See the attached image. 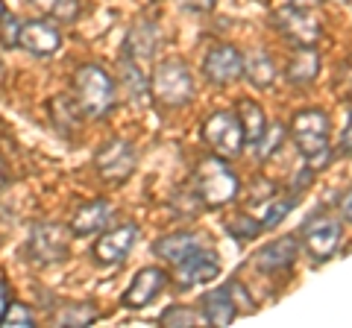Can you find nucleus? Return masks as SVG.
<instances>
[{
	"label": "nucleus",
	"mask_w": 352,
	"mask_h": 328,
	"mask_svg": "<svg viewBox=\"0 0 352 328\" xmlns=\"http://www.w3.org/2000/svg\"><path fill=\"white\" fill-rule=\"evenodd\" d=\"M244 73H247V80L256 85V89H270L273 80H276V65H273L270 53L258 50L244 62Z\"/></svg>",
	"instance_id": "4be33fe9"
},
{
	"label": "nucleus",
	"mask_w": 352,
	"mask_h": 328,
	"mask_svg": "<svg viewBox=\"0 0 352 328\" xmlns=\"http://www.w3.org/2000/svg\"><path fill=\"white\" fill-rule=\"evenodd\" d=\"M74 89H76V100L80 108L91 117H106L115 108V82L103 68L97 65H85L76 71L74 76Z\"/></svg>",
	"instance_id": "f03ea898"
},
{
	"label": "nucleus",
	"mask_w": 352,
	"mask_h": 328,
	"mask_svg": "<svg viewBox=\"0 0 352 328\" xmlns=\"http://www.w3.org/2000/svg\"><path fill=\"white\" fill-rule=\"evenodd\" d=\"M150 91L162 106H170V108L185 106L194 97V80L179 59H168V62L159 65L156 73H153Z\"/></svg>",
	"instance_id": "7ed1b4c3"
},
{
	"label": "nucleus",
	"mask_w": 352,
	"mask_h": 328,
	"mask_svg": "<svg viewBox=\"0 0 352 328\" xmlns=\"http://www.w3.org/2000/svg\"><path fill=\"white\" fill-rule=\"evenodd\" d=\"M344 217H346V220H352V191L346 194V200H344Z\"/></svg>",
	"instance_id": "f704fd0d"
},
{
	"label": "nucleus",
	"mask_w": 352,
	"mask_h": 328,
	"mask_svg": "<svg viewBox=\"0 0 352 328\" xmlns=\"http://www.w3.org/2000/svg\"><path fill=\"white\" fill-rule=\"evenodd\" d=\"M349 103H352V94H349Z\"/></svg>",
	"instance_id": "4c0bfd02"
},
{
	"label": "nucleus",
	"mask_w": 352,
	"mask_h": 328,
	"mask_svg": "<svg viewBox=\"0 0 352 328\" xmlns=\"http://www.w3.org/2000/svg\"><path fill=\"white\" fill-rule=\"evenodd\" d=\"M226 229H229V235L238 237V240H250V237H256V235L261 232V226L256 223V217H252V214H238V217H232V220L226 223Z\"/></svg>",
	"instance_id": "bb28decb"
},
{
	"label": "nucleus",
	"mask_w": 352,
	"mask_h": 328,
	"mask_svg": "<svg viewBox=\"0 0 352 328\" xmlns=\"http://www.w3.org/2000/svg\"><path fill=\"white\" fill-rule=\"evenodd\" d=\"M173 281L179 290H191V288H200V284H208L212 279H217L220 272V261L212 249H194L191 255H185L182 261L173 264Z\"/></svg>",
	"instance_id": "1a4fd4ad"
},
{
	"label": "nucleus",
	"mask_w": 352,
	"mask_h": 328,
	"mask_svg": "<svg viewBox=\"0 0 352 328\" xmlns=\"http://www.w3.org/2000/svg\"><path fill=\"white\" fill-rule=\"evenodd\" d=\"M320 76V53L317 47H296L288 59V80L294 85H308Z\"/></svg>",
	"instance_id": "6ab92c4d"
},
{
	"label": "nucleus",
	"mask_w": 352,
	"mask_h": 328,
	"mask_svg": "<svg viewBox=\"0 0 352 328\" xmlns=\"http://www.w3.org/2000/svg\"><path fill=\"white\" fill-rule=\"evenodd\" d=\"M340 147H344V152H352V117H349V126L344 132V141H340Z\"/></svg>",
	"instance_id": "473e14b6"
},
{
	"label": "nucleus",
	"mask_w": 352,
	"mask_h": 328,
	"mask_svg": "<svg viewBox=\"0 0 352 328\" xmlns=\"http://www.w3.org/2000/svg\"><path fill=\"white\" fill-rule=\"evenodd\" d=\"M317 0H288V6H300V9H311Z\"/></svg>",
	"instance_id": "72a5a7b5"
},
{
	"label": "nucleus",
	"mask_w": 352,
	"mask_h": 328,
	"mask_svg": "<svg viewBox=\"0 0 352 328\" xmlns=\"http://www.w3.org/2000/svg\"><path fill=\"white\" fill-rule=\"evenodd\" d=\"M32 323H36V320H32V311L27 308V305H21V302H9L3 316H0V325H6V328H12V325L27 328Z\"/></svg>",
	"instance_id": "cd10ccee"
},
{
	"label": "nucleus",
	"mask_w": 352,
	"mask_h": 328,
	"mask_svg": "<svg viewBox=\"0 0 352 328\" xmlns=\"http://www.w3.org/2000/svg\"><path fill=\"white\" fill-rule=\"evenodd\" d=\"M6 305H9V288H6V281L0 279V316H3L6 311Z\"/></svg>",
	"instance_id": "2f4dec72"
},
{
	"label": "nucleus",
	"mask_w": 352,
	"mask_h": 328,
	"mask_svg": "<svg viewBox=\"0 0 352 328\" xmlns=\"http://www.w3.org/2000/svg\"><path fill=\"white\" fill-rule=\"evenodd\" d=\"M291 135L296 150L302 152L308 161H317L326 156L329 150V117L320 108H305L294 117L291 124Z\"/></svg>",
	"instance_id": "20e7f679"
},
{
	"label": "nucleus",
	"mask_w": 352,
	"mask_h": 328,
	"mask_svg": "<svg viewBox=\"0 0 352 328\" xmlns=\"http://www.w3.org/2000/svg\"><path fill=\"white\" fill-rule=\"evenodd\" d=\"M194 191L206 209H220L238 196V176L220 156H206L194 167Z\"/></svg>",
	"instance_id": "f257e3e1"
},
{
	"label": "nucleus",
	"mask_w": 352,
	"mask_h": 328,
	"mask_svg": "<svg viewBox=\"0 0 352 328\" xmlns=\"http://www.w3.org/2000/svg\"><path fill=\"white\" fill-rule=\"evenodd\" d=\"M6 12V9H3V0H0V15H3Z\"/></svg>",
	"instance_id": "c9c22d12"
},
{
	"label": "nucleus",
	"mask_w": 352,
	"mask_h": 328,
	"mask_svg": "<svg viewBox=\"0 0 352 328\" xmlns=\"http://www.w3.org/2000/svg\"><path fill=\"white\" fill-rule=\"evenodd\" d=\"M273 24L291 41L294 47H314L323 36V24L311 9H300V6H285L273 15Z\"/></svg>",
	"instance_id": "423d86ee"
},
{
	"label": "nucleus",
	"mask_w": 352,
	"mask_h": 328,
	"mask_svg": "<svg viewBox=\"0 0 352 328\" xmlns=\"http://www.w3.org/2000/svg\"><path fill=\"white\" fill-rule=\"evenodd\" d=\"M203 73L208 82L214 85H229L244 73V56L232 45H217L208 50V56L203 62Z\"/></svg>",
	"instance_id": "9b49d317"
},
{
	"label": "nucleus",
	"mask_w": 352,
	"mask_h": 328,
	"mask_svg": "<svg viewBox=\"0 0 352 328\" xmlns=\"http://www.w3.org/2000/svg\"><path fill=\"white\" fill-rule=\"evenodd\" d=\"M203 240L191 235V232H173L168 237H159L156 244H153V253H156L162 261H170V264H176V261H182L185 255H191L194 249H200Z\"/></svg>",
	"instance_id": "aec40b11"
},
{
	"label": "nucleus",
	"mask_w": 352,
	"mask_h": 328,
	"mask_svg": "<svg viewBox=\"0 0 352 328\" xmlns=\"http://www.w3.org/2000/svg\"><path fill=\"white\" fill-rule=\"evenodd\" d=\"M97 320V311L88 305H68L65 311H59L56 323L59 325H91Z\"/></svg>",
	"instance_id": "a878e982"
},
{
	"label": "nucleus",
	"mask_w": 352,
	"mask_h": 328,
	"mask_svg": "<svg viewBox=\"0 0 352 328\" xmlns=\"http://www.w3.org/2000/svg\"><path fill=\"white\" fill-rule=\"evenodd\" d=\"M159 323L162 325H182V328H188V325H197V323H206L203 320V314L197 311V308H185V305H173V308H168L162 316H159Z\"/></svg>",
	"instance_id": "393cba45"
},
{
	"label": "nucleus",
	"mask_w": 352,
	"mask_h": 328,
	"mask_svg": "<svg viewBox=\"0 0 352 328\" xmlns=\"http://www.w3.org/2000/svg\"><path fill=\"white\" fill-rule=\"evenodd\" d=\"M185 9H191V12H212L217 6V0H179Z\"/></svg>",
	"instance_id": "7c9ffc66"
},
{
	"label": "nucleus",
	"mask_w": 352,
	"mask_h": 328,
	"mask_svg": "<svg viewBox=\"0 0 352 328\" xmlns=\"http://www.w3.org/2000/svg\"><path fill=\"white\" fill-rule=\"evenodd\" d=\"M164 284H168V276H164V270H159V267H144V270H138V276L132 279L129 290L124 293V308H129V311L147 308V305L164 290Z\"/></svg>",
	"instance_id": "f8f14e48"
},
{
	"label": "nucleus",
	"mask_w": 352,
	"mask_h": 328,
	"mask_svg": "<svg viewBox=\"0 0 352 328\" xmlns=\"http://www.w3.org/2000/svg\"><path fill=\"white\" fill-rule=\"evenodd\" d=\"M291 205H294V200H276V196H267L261 205H258V211L252 214L256 217V223L261 226V229H273V226H279V220L285 214L291 211Z\"/></svg>",
	"instance_id": "b1692460"
},
{
	"label": "nucleus",
	"mask_w": 352,
	"mask_h": 328,
	"mask_svg": "<svg viewBox=\"0 0 352 328\" xmlns=\"http://www.w3.org/2000/svg\"><path fill=\"white\" fill-rule=\"evenodd\" d=\"M302 240H305V253L311 255L314 264H323V261H329L335 253H338V244H340V223L335 220V217H314L311 223H308L302 229Z\"/></svg>",
	"instance_id": "9d476101"
},
{
	"label": "nucleus",
	"mask_w": 352,
	"mask_h": 328,
	"mask_svg": "<svg viewBox=\"0 0 352 328\" xmlns=\"http://www.w3.org/2000/svg\"><path fill=\"white\" fill-rule=\"evenodd\" d=\"M159 50V30L150 21H141V24L132 27V32L126 36V56L132 65H138L141 71H147V65L153 62Z\"/></svg>",
	"instance_id": "4468645a"
},
{
	"label": "nucleus",
	"mask_w": 352,
	"mask_h": 328,
	"mask_svg": "<svg viewBox=\"0 0 352 328\" xmlns=\"http://www.w3.org/2000/svg\"><path fill=\"white\" fill-rule=\"evenodd\" d=\"M282 144V129L279 126H270V132H267V129H264V135L258 138V156L261 159H267L270 156V152H276V147Z\"/></svg>",
	"instance_id": "c756f323"
},
{
	"label": "nucleus",
	"mask_w": 352,
	"mask_h": 328,
	"mask_svg": "<svg viewBox=\"0 0 352 328\" xmlns=\"http://www.w3.org/2000/svg\"><path fill=\"white\" fill-rule=\"evenodd\" d=\"M332 3H349V0H332Z\"/></svg>",
	"instance_id": "e433bc0d"
},
{
	"label": "nucleus",
	"mask_w": 352,
	"mask_h": 328,
	"mask_svg": "<svg viewBox=\"0 0 352 328\" xmlns=\"http://www.w3.org/2000/svg\"><path fill=\"white\" fill-rule=\"evenodd\" d=\"M135 240H138V229L135 226H118V229L106 232L94 244V258L100 261V264H109V267L120 264V261L129 255V249L135 246Z\"/></svg>",
	"instance_id": "ddd939ff"
},
{
	"label": "nucleus",
	"mask_w": 352,
	"mask_h": 328,
	"mask_svg": "<svg viewBox=\"0 0 352 328\" xmlns=\"http://www.w3.org/2000/svg\"><path fill=\"white\" fill-rule=\"evenodd\" d=\"M18 38H21V21L12 15H0V45L3 47H18Z\"/></svg>",
	"instance_id": "c85d7f7f"
},
{
	"label": "nucleus",
	"mask_w": 352,
	"mask_h": 328,
	"mask_svg": "<svg viewBox=\"0 0 352 328\" xmlns=\"http://www.w3.org/2000/svg\"><path fill=\"white\" fill-rule=\"evenodd\" d=\"M203 138L220 159H232L244 147V129L232 112H212L203 124Z\"/></svg>",
	"instance_id": "0eeeda50"
},
{
	"label": "nucleus",
	"mask_w": 352,
	"mask_h": 328,
	"mask_svg": "<svg viewBox=\"0 0 352 328\" xmlns=\"http://www.w3.org/2000/svg\"><path fill=\"white\" fill-rule=\"evenodd\" d=\"M30 3L53 21H62V24H74L80 15V0H30Z\"/></svg>",
	"instance_id": "5701e85b"
},
{
	"label": "nucleus",
	"mask_w": 352,
	"mask_h": 328,
	"mask_svg": "<svg viewBox=\"0 0 352 328\" xmlns=\"http://www.w3.org/2000/svg\"><path fill=\"white\" fill-rule=\"evenodd\" d=\"M238 316V308L232 302V290L220 288L203 296V320L208 325H232V320Z\"/></svg>",
	"instance_id": "a211bd4d"
},
{
	"label": "nucleus",
	"mask_w": 352,
	"mask_h": 328,
	"mask_svg": "<svg viewBox=\"0 0 352 328\" xmlns=\"http://www.w3.org/2000/svg\"><path fill=\"white\" fill-rule=\"evenodd\" d=\"M18 47L30 50L32 56H50L62 47V36L56 27L44 24V21H27V24H21Z\"/></svg>",
	"instance_id": "2eb2a0df"
},
{
	"label": "nucleus",
	"mask_w": 352,
	"mask_h": 328,
	"mask_svg": "<svg viewBox=\"0 0 352 328\" xmlns=\"http://www.w3.org/2000/svg\"><path fill=\"white\" fill-rule=\"evenodd\" d=\"M68 249H71V235L59 223H38L27 237V255L41 267L65 261Z\"/></svg>",
	"instance_id": "39448f33"
},
{
	"label": "nucleus",
	"mask_w": 352,
	"mask_h": 328,
	"mask_svg": "<svg viewBox=\"0 0 352 328\" xmlns=\"http://www.w3.org/2000/svg\"><path fill=\"white\" fill-rule=\"evenodd\" d=\"M296 253H300V240L294 235H285V237H276L270 240L267 246H261L256 253V267L261 272H279V270H288L294 261H296Z\"/></svg>",
	"instance_id": "dca6fc26"
},
{
	"label": "nucleus",
	"mask_w": 352,
	"mask_h": 328,
	"mask_svg": "<svg viewBox=\"0 0 352 328\" xmlns=\"http://www.w3.org/2000/svg\"><path fill=\"white\" fill-rule=\"evenodd\" d=\"M112 217H115L112 202H106V200H94V202L82 205V209L74 214V220H71V232H74V235H94V232H103V229H106L109 223H112Z\"/></svg>",
	"instance_id": "f3484780"
},
{
	"label": "nucleus",
	"mask_w": 352,
	"mask_h": 328,
	"mask_svg": "<svg viewBox=\"0 0 352 328\" xmlns=\"http://www.w3.org/2000/svg\"><path fill=\"white\" fill-rule=\"evenodd\" d=\"M238 120H241V129H244V141L247 144L256 147L258 138L264 135V129H267V117H264V108L256 103V100H241L238 103Z\"/></svg>",
	"instance_id": "412c9836"
},
{
	"label": "nucleus",
	"mask_w": 352,
	"mask_h": 328,
	"mask_svg": "<svg viewBox=\"0 0 352 328\" xmlns=\"http://www.w3.org/2000/svg\"><path fill=\"white\" fill-rule=\"evenodd\" d=\"M94 161H97V170H100V176L106 182L124 185L132 176V170H135L138 156H135V147H132L126 138H112L106 147H100Z\"/></svg>",
	"instance_id": "6e6552de"
}]
</instances>
